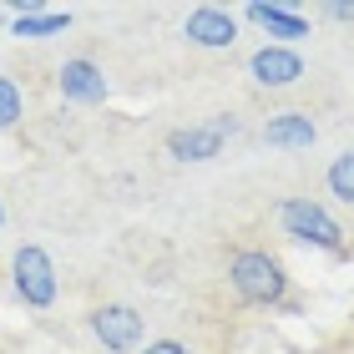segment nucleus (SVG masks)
Returning <instances> with one entry per match:
<instances>
[{
  "label": "nucleus",
  "mask_w": 354,
  "mask_h": 354,
  "mask_svg": "<svg viewBox=\"0 0 354 354\" xmlns=\"http://www.w3.org/2000/svg\"><path fill=\"white\" fill-rule=\"evenodd\" d=\"M324 183H329V192L339 203H354V152H339L329 162V172H324Z\"/></svg>",
  "instance_id": "nucleus-12"
},
{
  "label": "nucleus",
  "mask_w": 354,
  "mask_h": 354,
  "mask_svg": "<svg viewBox=\"0 0 354 354\" xmlns=\"http://www.w3.org/2000/svg\"><path fill=\"white\" fill-rule=\"evenodd\" d=\"M243 15L253 26H263L268 36H279V41H304L309 36V21L299 15V6H248Z\"/></svg>",
  "instance_id": "nucleus-11"
},
{
  "label": "nucleus",
  "mask_w": 354,
  "mask_h": 354,
  "mask_svg": "<svg viewBox=\"0 0 354 354\" xmlns=\"http://www.w3.org/2000/svg\"><path fill=\"white\" fill-rule=\"evenodd\" d=\"M228 283H233V294L243 299V304H283V294H288V273H283V263L273 259V253H263V248H243L238 259L228 263Z\"/></svg>",
  "instance_id": "nucleus-1"
},
{
  "label": "nucleus",
  "mask_w": 354,
  "mask_h": 354,
  "mask_svg": "<svg viewBox=\"0 0 354 354\" xmlns=\"http://www.w3.org/2000/svg\"><path fill=\"white\" fill-rule=\"evenodd\" d=\"M324 15H329V21H354V0H349V6L334 0V6H324Z\"/></svg>",
  "instance_id": "nucleus-14"
},
{
  "label": "nucleus",
  "mask_w": 354,
  "mask_h": 354,
  "mask_svg": "<svg viewBox=\"0 0 354 354\" xmlns=\"http://www.w3.org/2000/svg\"><path fill=\"white\" fill-rule=\"evenodd\" d=\"M71 26L66 10H46L41 0H21L15 6V36H30V41H46V36H61Z\"/></svg>",
  "instance_id": "nucleus-10"
},
{
  "label": "nucleus",
  "mask_w": 354,
  "mask_h": 354,
  "mask_svg": "<svg viewBox=\"0 0 354 354\" xmlns=\"http://www.w3.org/2000/svg\"><path fill=\"white\" fill-rule=\"evenodd\" d=\"M21 111H26L21 86H15L10 76H0V127H15V122H21Z\"/></svg>",
  "instance_id": "nucleus-13"
},
{
  "label": "nucleus",
  "mask_w": 354,
  "mask_h": 354,
  "mask_svg": "<svg viewBox=\"0 0 354 354\" xmlns=\"http://www.w3.org/2000/svg\"><path fill=\"white\" fill-rule=\"evenodd\" d=\"M61 96L76 106H96L106 102V71L96 66L91 56H71L66 66H61Z\"/></svg>",
  "instance_id": "nucleus-8"
},
{
  "label": "nucleus",
  "mask_w": 354,
  "mask_h": 354,
  "mask_svg": "<svg viewBox=\"0 0 354 354\" xmlns=\"http://www.w3.org/2000/svg\"><path fill=\"white\" fill-rule=\"evenodd\" d=\"M10 273H15V294H21L30 309H51L56 304V268L46 259V248H36V243L15 248Z\"/></svg>",
  "instance_id": "nucleus-3"
},
{
  "label": "nucleus",
  "mask_w": 354,
  "mask_h": 354,
  "mask_svg": "<svg viewBox=\"0 0 354 354\" xmlns=\"http://www.w3.org/2000/svg\"><path fill=\"white\" fill-rule=\"evenodd\" d=\"M91 334L102 339L106 354H127L142 344V314L127 309V304H106V309L91 314Z\"/></svg>",
  "instance_id": "nucleus-5"
},
{
  "label": "nucleus",
  "mask_w": 354,
  "mask_h": 354,
  "mask_svg": "<svg viewBox=\"0 0 354 354\" xmlns=\"http://www.w3.org/2000/svg\"><path fill=\"white\" fill-rule=\"evenodd\" d=\"M319 137V127L309 122V111H279V117H268L263 127V142L279 152H309Z\"/></svg>",
  "instance_id": "nucleus-9"
},
{
  "label": "nucleus",
  "mask_w": 354,
  "mask_h": 354,
  "mask_svg": "<svg viewBox=\"0 0 354 354\" xmlns=\"http://www.w3.org/2000/svg\"><path fill=\"white\" fill-rule=\"evenodd\" d=\"M142 354H187L183 344H177V339H157V344H147V349H142Z\"/></svg>",
  "instance_id": "nucleus-15"
},
{
  "label": "nucleus",
  "mask_w": 354,
  "mask_h": 354,
  "mask_svg": "<svg viewBox=\"0 0 354 354\" xmlns=\"http://www.w3.org/2000/svg\"><path fill=\"white\" fill-rule=\"evenodd\" d=\"M0 223H6V203H0Z\"/></svg>",
  "instance_id": "nucleus-16"
},
{
  "label": "nucleus",
  "mask_w": 354,
  "mask_h": 354,
  "mask_svg": "<svg viewBox=\"0 0 354 354\" xmlns=\"http://www.w3.org/2000/svg\"><path fill=\"white\" fill-rule=\"evenodd\" d=\"M248 71H253V82H259V86L279 91V86H294L304 76V56L294 51V46H259L253 61H248Z\"/></svg>",
  "instance_id": "nucleus-6"
},
{
  "label": "nucleus",
  "mask_w": 354,
  "mask_h": 354,
  "mask_svg": "<svg viewBox=\"0 0 354 354\" xmlns=\"http://www.w3.org/2000/svg\"><path fill=\"white\" fill-rule=\"evenodd\" d=\"M228 137H233V122L228 117H213L203 127H183V132H172L167 137V152L177 157V162H213Z\"/></svg>",
  "instance_id": "nucleus-4"
},
{
  "label": "nucleus",
  "mask_w": 354,
  "mask_h": 354,
  "mask_svg": "<svg viewBox=\"0 0 354 354\" xmlns=\"http://www.w3.org/2000/svg\"><path fill=\"white\" fill-rule=\"evenodd\" d=\"M279 228L299 243H314V248H329V253H344V228L334 223L314 198H283L279 203Z\"/></svg>",
  "instance_id": "nucleus-2"
},
{
  "label": "nucleus",
  "mask_w": 354,
  "mask_h": 354,
  "mask_svg": "<svg viewBox=\"0 0 354 354\" xmlns=\"http://www.w3.org/2000/svg\"><path fill=\"white\" fill-rule=\"evenodd\" d=\"M183 36L192 46H207V51H223V46H233L238 41V21L223 6H198V10H187V21H183Z\"/></svg>",
  "instance_id": "nucleus-7"
}]
</instances>
